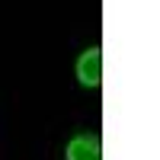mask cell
<instances>
[{
    "label": "cell",
    "mask_w": 160,
    "mask_h": 160,
    "mask_svg": "<svg viewBox=\"0 0 160 160\" xmlns=\"http://www.w3.org/2000/svg\"><path fill=\"white\" fill-rule=\"evenodd\" d=\"M64 160H102L99 135H74L64 144Z\"/></svg>",
    "instance_id": "2"
},
{
    "label": "cell",
    "mask_w": 160,
    "mask_h": 160,
    "mask_svg": "<svg viewBox=\"0 0 160 160\" xmlns=\"http://www.w3.org/2000/svg\"><path fill=\"white\" fill-rule=\"evenodd\" d=\"M77 83L87 87V90H99L102 87V48L99 45H90L83 55L77 58Z\"/></svg>",
    "instance_id": "1"
}]
</instances>
